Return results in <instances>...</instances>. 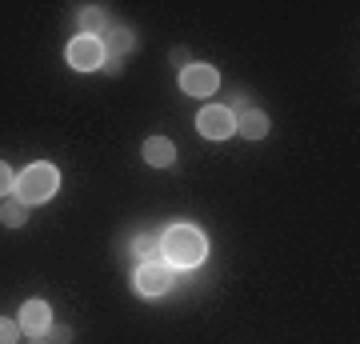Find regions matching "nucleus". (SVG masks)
Listing matches in <instances>:
<instances>
[{
  "instance_id": "1",
  "label": "nucleus",
  "mask_w": 360,
  "mask_h": 344,
  "mask_svg": "<svg viewBox=\"0 0 360 344\" xmlns=\"http://www.w3.org/2000/svg\"><path fill=\"white\" fill-rule=\"evenodd\" d=\"M160 256H165L172 268H196L208 256V244L200 236V229L193 224H172L160 241Z\"/></svg>"
},
{
  "instance_id": "2",
  "label": "nucleus",
  "mask_w": 360,
  "mask_h": 344,
  "mask_svg": "<svg viewBox=\"0 0 360 344\" xmlns=\"http://www.w3.org/2000/svg\"><path fill=\"white\" fill-rule=\"evenodd\" d=\"M60 189V172H56V165H28L20 177H16V196L25 204H44L52 196V192Z\"/></svg>"
},
{
  "instance_id": "3",
  "label": "nucleus",
  "mask_w": 360,
  "mask_h": 344,
  "mask_svg": "<svg viewBox=\"0 0 360 344\" xmlns=\"http://www.w3.org/2000/svg\"><path fill=\"white\" fill-rule=\"evenodd\" d=\"M172 281H176V272H172V265H168L165 256H148V260L141 265V272H136V288H141L144 296L168 293Z\"/></svg>"
},
{
  "instance_id": "4",
  "label": "nucleus",
  "mask_w": 360,
  "mask_h": 344,
  "mask_svg": "<svg viewBox=\"0 0 360 344\" xmlns=\"http://www.w3.org/2000/svg\"><path fill=\"white\" fill-rule=\"evenodd\" d=\"M196 128H200V136H208V141H229L232 132H236V116L224 104H208L205 113L196 116Z\"/></svg>"
},
{
  "instance_id": "5",
  "label": "nucleus",
  "mask_w": 360,
  "mask_h": 344,
  "mask_svg": "<svg viewBox=\"0 0 360 344\" xmlns=\"http://www.w3.org/2000/svg\"><path fill=\"white\" fill-rule=\"evenodd\" d=\"M104 44L96 37H77L72 44H68V64L72 68H80V72H96V68H104Z\"/></svg>"
},
{
  "instance_id": "6",
  "label": "nucleus",
  "mask_w": 360,
  "mask_h": 344,
  "mask_svg": "<svg viewBox=\"0 0 360 344\" xmlns=\"http://www.w3.org/2000/svg\"><path fill=\"white\" fill-rule=\"evenodd\" d=\"M180 89L188 92V96H212L220 89V72L212 64H188L180 72Z\"/></svg>"
},
{
  "instance_id": "7",
  "label": "nucleus",
  "mask_w": 360,
  "mask_h": 344,
  "mask_svg": "<svg viewBox=\"0 0 360 344\" xmlns=\"http://www.w3.org/2000/svg\"><path fill=\"white\" fill-rule=\"evenodd\" d=\"M16 324H20V332H28V336H44L49 324H52V308L44 305V300H25Z\"/></svg>"
},
{
  "instance_id": "8",
  "label": "nucleus",
  "mask_w": 360,
  "mask_h": 344,
  "mask_svg": "<svg viewBox=\"0 0 360 344\" xmlns=\"http://www.w3.org/2000/svg\"><path fill=\"white\" fill-rule=\"evenodd\" d=\"M101 44H104V56H108V60L124 64V56L136 49V37H132V28H124V25H108L104 37H101Z\"/></svg>"
},
{
  "instance_id": "9",
  "label": "nucleus",
  "mask_w": 360,
  "mask_h": 344,
  "mask_svg": "<svg viewBox=\"0 0 360 344\" xmlns=\"http://www.w3.org/2000/svg\"><path fill=\"white\" fill-rule=\"evenodd\" d=\"M236 132L245 141H260V136H269V116L260 108H245V113H236Z\"/></svg>"
},
{
  "instance_id": "10",
  "label": "nucleus",
  "mask_w": 360,
  "mask_h": 344,
  "mask_svg": "<svg viewBox=\"0 0 360 344\" xmlns=\"http://www.w3.org/2000/svg\"><path fill=\"white\" fill-rule=\"evenodd\" d=\"M141 153H144V160H148L153 168H168L172 160H176V148H172V141H168V136H148Z\"/></svg>"
},
{
  "instance_id": "11",
  "label": "nucleus",
  "mask_w": 360,
  "mask_h": 344,
  "mask_svg": "<svg viewBox=\"0 0 360 344\" xmlns=\"http://www.w3.org/2000/svg\"><path fill=\"white\" fill-rule=\"evenodd\" d=\"M104 8L101 4H84V8H80V37H96L101 40L104 37Z\"/></svg>"
},
{
  "instance_id": "12",
  "label": "nucleus",
  "mask_w": 360,
  "mask_h": 344,
  "mask_svg": "<svg viewBox=\"0 0 360 344\" xmlns=\"http://www.w3.org/2000/svg\"><path fill=\"white\" fill-rule=\"evenodd\" d=\"M25 220H28V204L20 196H8V200L0 204V224L4 229H20Z\"/></svg>"
},
{
  "instance_id": "13",
  "label": "nucleus",
  "mask_w": 360,
  "mask_h": 344,
  "mask_svg": "<svg viewBox=\"0 0 360 344\" xmlns=\"http://www.w3.org/2000/svg\"><path fill=\"white\" fill-rule=\"evenodd\" d=\"M16 340H20V324L0 317V344H16Z\"/></svg>"
},
{
  "instance_id": "14",
  "label": "nucleus",
  "mask_w": 360,
  "mask_h": 344,
  "mask_svg": "<svg viewBox=\"0 0 360 344\" xmlns=\"http://www.w3.org/2000/svg\"><path fill=\"white\" fill-rule=\"evenodd\" d=\"M44 336H49V344H68L72 340V329H68V324H49Z\"/></svg>"
},
{
  "instance_id": "15",
  "label": "nucleus",
  "mask_w": 360,
  "mask_h": 344,
  "mask_svg": "<svg viewBox=\"0 0 360 344\" xmlns=\"http://www.w3.org/2000/svg\"><path fill=\"white\" fill-rule=\"evenodd\" d=\"M8 192H16V177H13V168L0 160V196H8Z\"/></svg>"
},
{
  "instance_id": "16",
  "label": "nucleus",
  "mask_w": 360,
  "mask_h": 344,
  "mask_svg": "<svg viewBox=\"0 0 360 344\" xmlns=\"http://www.w3.org/2000/svg\"><path fill=\"white\" fill-rule=\"evenodd\" d=\"M172 64H176L180 72H184V68L193 64V56H188V49H172Z\"/></svg>"
},
{
  "instance_id": "17",
  "label": "nucleus",
  "mask_w": 360,
  "mask_h": 344,
  "mask_svg": "<svg viewBox=\"0 0 360 344\" xmlns=\"http://www.w3.org/2000/svg\"><path fill=\"white\" fill-rule=\"evenodd\" d=\"M153 248H156V241H153V236H144V241H141V253L153 256Z\"/></svg>"
},
{
  "instance_id": "18",
  "label": "nucleus",
  "mask_w": 360,
  "mask_h": 344,
  "mask_svg": "<svg viewBox=\"0 0 360 344\" xmlns=\"http://www.w3.org/2000/svg\"><path fill=\"white\" fill-rule=\"evenodd\" d=\"M28 344H49V340H44V336H32V340H28Z\"/></svg>"
}]
</instances>
